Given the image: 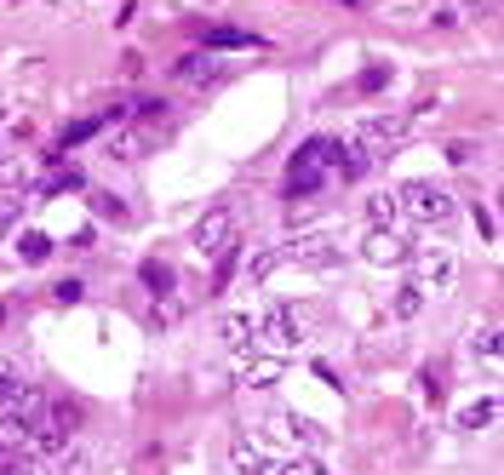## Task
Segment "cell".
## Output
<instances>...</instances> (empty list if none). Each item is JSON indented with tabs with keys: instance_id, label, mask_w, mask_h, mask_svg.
<instances>
[{
	"instance_id": "6da1fadb",
	"label": "cell",
	"mask_w": 504,
	"mask_h": 475,
	"mask_svg": "<svg viewBox=\"0 0 504 475\" xmlns=\"http://www.w3.org/2000/svg\"><path fill=\"white\" fill-rule=\"evenodd\" d=\"M407 275H413V287L424 292V298H441L453 287V281H459V252H453L447 241H430V235H424V241H413V252H407Z\"/></svg>"
},
{
	"instance_id": "7a4b0ae2",
	"label": "cell",
	"mask_w": 504,
	"mask_h": 475,
	"mask_svg": "<svg viewBox=\"0 0 504 475\" xmlns=\"http://www.w3.org/2000/svg\"><path fill=\"white\" fill-rule=\"evenodd\" d=\"M396 207H401V224L441 229L453 212H459V201H453L441 184H396Z\"/></svg>"
},
{
	"instance_id": "3957f363",
	"label": "cell",
	"mask_w": 504,
	"mask_h": 475,
	"mask_svg": "<svg viewBox=\"0 0 504 475\" xmlns=\"http://www.w3.org/2000/svg\"><path fill=\"white\" fill-rule=\"evenodd\" d=\"M333 149H338V138H310V144L292 155V172H287L292 201H315V189L333 178Z\"/></svg>"
},
{
	"instance_id": "277c9868",
	"label": "cell",
	"mask_w": 504,
	"mask_h": 475,
	"mask_svg": "<svg viewBox=\"0 0 504 475\" xmlns=\"http://www.w3.org/2000/svg\"><path fill=\"white\" fill-rule=\"evenodd\" d=\"M275 252V269H338V258L344 252L327 241V235H298V241H287V246H270Z\"/></svg>"
},
{
	"instance_id": "5b68a950",
	"label": "cell",
	"mask_w": 504,
	"mask_h": 475,
	"mask_svg": "<svg viewBox=\"0 0 504 475\" xmlns=\"http://www.w3.org/2000/svg\"><path fill=\"white\" fill-rule=\"evenodd\" d=\"M230 241H235V207H212V212L195 224V258H207V264H212Z\"/></svg>"
},
{
	"instance_id": "8992f818",
	"label": "cell",
	"mask_w": 504,
	"mask_h": 475,
	"mask_svg": "<svg viewBox=\"0 0 504 475\" xmlns=\"http://www.w3.org/2000/svg\"><path fill=\"white\" fill-rule=\"evenodd\" d=\"M407 252H413V241L401 229H367V241H361V258L378 264V269H401Z\"/></svg>"
},
{
	"instance_id": "52a82bcc",
	"label": "cell",
	"mask_w": 504,
	"mask_h": 475,
	"mask_svg": "<svg viewBox=\"0 0 504 475\" xmlns=\"http://www.w3.org/2000/svg\"><path fill=\"white\" fill-rule=\"evenodd\" d=\"M407 132V115H361L356 121V144H367L378 155H390V144Z\"/></svg>"
},
{
	"instance_id": "ba28073f",
	"label": "cell",
	"mask_w": 504,
	"mask_h": 475,
	"mask_svg": "<svg viewBox=\"0 0 504 475\" xmlns=\"http://www.w3.org/2000/svg\"><path fill=\"white\" fill-rule=\"evenodd\" d=\"M275 435H287L292 447H304V453H321L327 441H333L327 424H315V418H304V413H281V418H275Z\"/></svg>"
},
{
	"instance_id": "9c48e42d",
	"label": "cell",
	"mask_w": 504,
	"mask_h": 475,
	"mask_svg": "<svg viewBox=\"0 0 504 475\" xmlns=\"http://www.w3.org/2000/svg\"><path fill=\"white\" fill-rule=\"evenodd\" d=\"M230 464H235V475H270L281 458L264 447L258 435H235V447H230Z\"/></svg>"
},
{
	"instance_id": "30bf717a",
	"label": "cell",
	"mask_w": 504,
	"mask_h": 475,
	"mask_svg": "<svg viewBox=\"0 0 504 475\" xmlns=\"http://www.w3.org/2000/svg\"><path fill=\"white\" fill-rule=\"evenodd\" d=\"M281 372H287V361H281V355H258V350L241 355V384L247 390H275Z\"/></svg>"
},
{
	"instance_id": "8fae6325",
	"label": "cell",
	"mask_w": 504,
	"mask_h": 475,
	"mask_svg": "<svg viewBox=\"0 0 504 475\" xmlns=\"http://www.w3.org/2000/svg\"><path fill=\"white\" fill-rule=\"evenodd\" d=\"M29 395H35L29 367H23V361H12V355H0V413H6V407H18V401H29Z\"/></svg>"
},
{
	"instance_id": "7c38bea8",
	"label": "cell",
	"mask_w": 504,
	"mask_h": 475,
	"mask_svg": "<svg viewBox=\"0 0 504 475\" xmlns=\"http://www.w3.org/2000/svg\"><path fill=\"white\" fill-rule=\"evenodd\" d=\"M252 338H258V304L235 309L230 321H224V344H230L235 355H247V350H252Z\"/></svg>"
},
{
	"instance_id": "4fadbf2b",
	"label": "cell",
	"mask_w": 504,
	"mask_h": 475,
	"mask_svg": "<svg viewBox=\"0 0 504 475\" xmlns=\"http://www.w3.org/2000/svg\"><path fill=\"white\" fill-rule=\"evenodd\" d=\"M12 258H18V264H46V258H52V235H40V229H12Z\"/></svg>"
},
{
	"instance_id": "5bb4252c",
	"label": "cell",
	"mask_w": 504,
	"mask_h": 475,
	"mask_svg": "<svg viewBox=\"0 0 504 475\" xmlns=\"http://www.w3.org/2000/svg\"><path fill=\"white\" fill-rule=\"evenodd\" d=\"M464 350L476 355V361H487V367H493V361H499V321H470Z\"/></svg>"
},
{
	"instance_id": "9a60e30c",
	"label": "cell",
	"mask_w": 504,
	"mask_h": 475,
	"mask_svg": "<svg viewBox=\"0 0 504 475\" xmlns=\"http://www.w3.org/2000/svg\"><path fill=\"white\" fill-rule=\"evenodd\" d=\"M367 224L373 229H401V207H396V189H378L367 201Z\"/></svg>"
},
{
	"instance_id": "2e32d148",
	"label": "cell",
	"mask_w": 504,
	"mask_h": 475,
	"mask_svg": "<svg viewBox=\"0 0 504 475\" xmlns=\"http://www.w3.org/2000/svg\"><path fill=\"white\" fill-rule=\"evenodd\" d=\"M172 75L189 81V86H201V81H212V75H218V58H212V52H189V58L172 63Z\"/></svg>"
},
{
	"instance_id": "e0dca14e",
	"label": "cell",
	"mask_w": 504,
	"mask_h": 475,
	"mask_svg": "<svg viewBox=\"0 0 504 475\" xmlns=\"http://www.w3.org/2000/svg\"><path fill=\"white\" fill-rule=\"evenodd\" d=\"M138 275H144V287H149L155 298H172V292H178V269H172L166 258H149Z\"/></svg>"
},
{
	"instance_id": "ac0fdd59",
	"label": "cell",
	"mask_w": 504,
	"mask_h": 475,
	"mask_svg": "<svg viewBox=\"0 0 504 475\" xmlns=\"http://www.w3.org/2000/svg\"><path fill=\"white\" fill-rule=\"evenodd\" d=\"M0 475H52V464H46V458L40 453H6V458H0Z\"/></svg>"
},
{
	"instance_id": "d6986e66",
	"label": "cell",
	"mask_w": 504,
	"mask_h": 475,
	"mask_svg": "<svg viewBox=\"0 0 504 475\" xmlns=\"http://www.w3.org/2000/svg\"><path fill=\"white\" fill-rule=\"evenodd\" d=\"M52 475H92V453L81 447V441H69V447L58 453V464H52Z\"/></svg>"
},
{
	"instance_id": "ffe728a7",
	"label": "cell",
	"mask_w": 504,
	"mask_h": 475,
	"mask_svg": "<svg viewBox=\"0 0 504 475\" xmlns=\"http://www.w3.org/2000/svg\"><path fill=\"white\" fill-rule=\"evenodd\" d=\"M270 475H327V464H321V453H298V458H281Z\"/></svg>"
},
{
	"instance_id": "44dd1931",
	"label": "cell",
	"mask_w": 504,
	"mask_h": 475,
	"mask_svg": "<svg viewBox=\"0 0 504 475\" xmlns=\"http://www.w3.org/2000/svg\"><path fill=\"white\" fill-rule=\"evenodd\" d=\"M418 309H424V292L413 287V281H407V287H401L396 298H390V315H396V321H413Z\"/></svg>"
},
{
	"instance_id": "7402d4cb",
	"label": "cell",
	"mask_w": 504,
	"mask_h": 475,
	"mask_svg": "<svg viewBox=\"0 0 504 475\" xmlns=\"http://www.w3.org/2000/svg\"><path fill=\"white\" fill-rule=\"evenodd\" d=\"M92 212L109 218V224H126V201H121V195H109V189H92Z\"/></svg>"
},
{
	"instance_id": "603a6c76",
	"label": "cell",
	"mask_w": 504,
	"mask_h": 475,
	"mask_svg": "<svg viewBox=\"0 0 504 475\" xmlns=\"http://www.w3.org/2000/svg\"><path fill=\"white\" fill-rule=\"evenodd\" d=\"M493 413H499L493 395H487V401H470L464 413H459V430H482V424H493Z\"/></svg>"
},
{
	"instance_id": "cb8c5ba5",
	"label": "cell",
	"mask_w": 504,
	"mask_h": 475,
	"mask_svg": "<svg viewBox=\"0 0 504 475\" xmlns=\"http://www.w3.org/2000/svg\"><path fill=\"white\" fill-rule=\"evenodd\" d=\"M144 144H149L144 132H126V138H109V155H115V161H138V155H144Z\"/></svg>"
},
{
	"instance_id": "d4e9b609",
	"label": "cell",
	"mask_w": 504,
	"mask_h": 475,
	"mask_svg": "<svg viewBox=\"0 0 504 475\" xmlns=\"http://www.w3.org/2000/svg\"><path fill=\"white\" fill-rule=\"evenodd\" d=\"M18 224H23V201L18 195H0V241H6Z\"/></svg>"
},
{
	"instance_id": "484cf974",
	"label": "cell",
	"mask_w": 504,
	"mask_h": 475,
	"mask_svg": "<svg viewBox=\"0 0 504 475\" xmlns=\"http://www.w3.org/2000/svg\"><path fill=\"white\" fill-rule=\"evenodd\" d=\"M207 46H212V52H235V46H252V35H247V29H212Z\"/></svg>"
},
{
	"instance_id": "4316f807",
	"label": "cell",
	"mask_w": 504,
	"mask_h": 475,
	"mask_svg": "<svg viewBox=\"0 0 504 475\" xmlns=\"http://www.w3.org/2000/svg\"><path fill=\"white\" fill-rule=\"evenodd\" d=\"M29 178H35V166H29V161H0V184H6V189H29Z\"/></svg>"
},
{
	"instance_id": "83f0119b",
	"label": "cell",
	"mask_w": 504,
	"mask_h": 475,
	"mask_svg": "<svg viewBox=\"0 0 504 475\" xmlns=\"http://www.w3.org/2000/svg\"><path fill=\"white\" fill-rule=\"evenodd\" d=\"M424 401H430V407H441V401H447V378H441L436 367L424 372Z\"/></svg>"
},
{
	"instance_id": "f1b7e54d",
	"label": "cell",
	"mask_w": 504,
	"mask_h": 475,
	"mask_svg": "<svg viewBox=\"0 0 504 475\" xmlns=\"http://www.w3.org/2000/svg\"><path fill=\"white\" fill-rule=\"evenodd\" d=\"M81 281H58V287H52V298H58V304H81Z\"/></svg>"
},
{
	"instance_id": "f546056e",
	"label": "cell",
	"mask_w": 504,
	"mask_h": 475,
	"mask_svg": "<svg viewBox=\"0 0 504 475\" xmlns=\"http://www.w3.org/2000/svg\"><path fill=\"white\" fill-rule=\"evenodd\" d=\"M384 81H390L384 69H367V75H361V92H378V86H384Z\"/></svg>"
}]
</instances>
